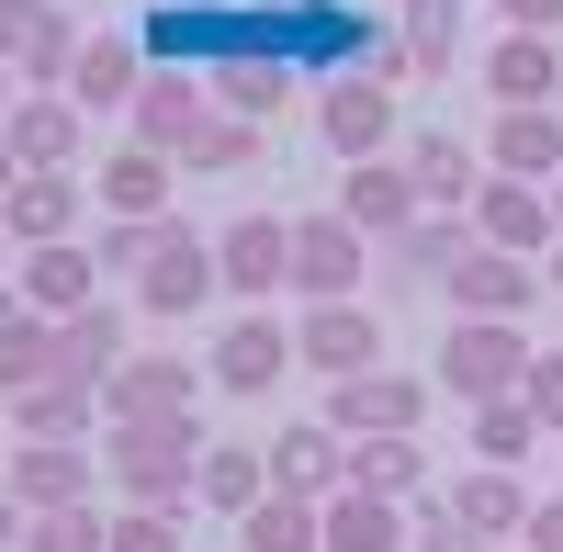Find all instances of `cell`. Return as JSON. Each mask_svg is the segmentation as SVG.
<instances>
[{
	"instance_id": "obj_31",
	"label": "cell",
	"mask_w": 563,
	"mask_h": 552,
	"mask_svg": "<svg viewBox=\"0 0 563 552\" xmlns=\"http://www.w3.org/2000/svg\"><path fill=\"white\" fill-rule=\"evenodd\" d=\"M350 485L384 496V508H417L429 496V451L417 440H350Z\"/></svg>"
},
{
	"instance_id": "obj_40",
	"label": "cell",
	"mask_w": 563,
	"mask_h": 552,
	"mask_svg": "<svg viewBox=\"0 0 563 552\" xmlns=\"http://www.w3.org/2000/svg\"><path fill=\"white\" fill-rule=\"evenodd\" d=\"M102 552H180V508H124L102 530Z\"/></svg>"
},
{
	"instance_id": "obj_8",
	"label": "cell",
	"mask_w": 563,
	"mask_h": 552,
	"mask_svg": "<svg viewBox=\"0 0 563 552\" xmlns=\"http://www.w3.org/2000/svg\"><path fill=\"white\" fill-rule=\"evenodd\" d=\"M316 135H327L350 169H361V158H395V79H361V68H350V79H327Z\"/></svg>"
},
{
	"instance_id": "obj_21",
	"label": "cell",
	"mask_w": 563,
	"mask_h": 552,
	"mask_svg": "<svg viewBox=\"0 0 563 552\" xmlns=\"http://www.w3.org/2000/svg\"><path fill=\"white\" fill-rule=\"evenodd\" d=\"M90 192H102V214H113V225H169V192H180V158H158V147H113V158H102V180H90Z\"/></svg>"
},
{
	"instance_id": "obj_12",
	"label": "cell",
	"mask_w": 563,
	"mask_h": 552,
	"mask_svg": "<svg viewBox=\"0 0 563 552\" xmlns=\"http://www.w3.org/2000/svg\"><path fill=\"white\" fill-rule=\"evenodd\" d=\"M68 57H79V23L57 12V0H0V68H12V79L57 90Z\"/></svg>"
},
{
	"instance_id": "obj_13",
	"label": "cell",
	"mask_w": 563,
	"mask_h": 552,
	"mask_svg": "<svg viewBox=\"0 0 563 552\" xmlns=\"http://www.w3.org/2000/svg\"><path fill=\"white\" fill-rule=\"evenodd\" d=\"M451 316H496V328H519L530 294H541V260H507V249H462L451 260Z\"/></svg>"
},
{
	"instance_id": "obj_19",
	"label": "cell",
	"mask_w": 563,
	"mask_h": 552,
	"mask_svg": "<svg viewBox=\"0 0 563 552\" xmlns=\"http://www.w3.org/2000/svg\"><path fill=\"white\" fill-rule=\"evenodd\" d=\"M124 361H135V316H124V305H79V316H57V373H68V384L102 395Z\"/></svg>"
},
{
	"instance_id": "obj_41",
	"label": "cell",
	"mask_w": 563,
	"mask_h": 552,
	"mask_svg": "<svg viewBox=\"0 0 563 552\" xmlns=\"http://www.w3.org/2000/svg\"><path fill=\"white\" fill-rule=\"evenodd\" d=\"M519 406L563 440V350H530V373H519Z\"/></svg>"
},
{
	"instance_id": "obj_17",
	"label": "cell",
	"mask_w": 563,
	"mask_h": 552,
	"mask_svg": "<svg viewBox=\"0 0 563 552\" xmlns=\"http://www.w3.org/2000/svg\"><path fill=\"white\" fill-rule=\"evenodd\" d=\"M327 214H339V225H361V238L384 249V238H406V225L429 214V203H417V180H406V158H361V169L339 180V203H327Z\"/></svg>"
},
{
	"instance_id": "obj_43",
	"label": "cell",
	"mask_w": 563,
	"mask_h": 552,
	"mask_svg": "<svg viewBox=\"0 0 563 552\" xmlns=\"http://www.w3.org/2000/svg\"><path fill=\"white\" fill-rule=\"evenodd\" d=\"M496 12L519 23V34H563V0H496Z\"/></svg>"
},
{
	"instance_id": "obj_2",
	"label": "cell",
	"mask_w": 563,
	"mask_h": 552,
	"mask_svg": "<svg viewBox=\"0 0 563 552\" xmlns=\"http://www.w3.org/2000/svg\"><path fill=\"white\" fill-rule=\"evenodd\" d=\"M519 373H530V339H519V328H496V316H451V339H440V395L496 406V395H519Z\"/></svg>"
},
{
	"instance_id": "obj_29",
	"label": "cell",
	"mask_w": 563,
	"mask_h": 552,
	"mask_svg": "<svg viewBox=\"0 0 563 552\" xmlns=\"http://www.w3.org/2000/svg\"><path fill=\"white\" fill-rule=\"evenodd\" d=\"M192 496H203V508H225V519H249L260 496H271V463H260L249 440H203V463H192Z\"/></svg>"
},
{
	"instance_id": "obj_35",
	"label": "cell",
	"mask_w": 563,
	"mask_h": 552,
	"mask_svg": "<svg viewBox=\"0 0 563 552\" xmlns=\"http://www.w3.org/2000/svg\"><path fill=\"white\" fill-rule=\"evenodd\" d=\"M57 373V316H34V305H0V395H23Z\"/></svg>"
},
{
	"instance_id": "obj_7",
	"label": "cell",
	"mask_w": 563,
	"mask_h": 552,
	"mask_svg": "<svg viewBox=\"0 0 563 552\" xmlns=\"http://www.w3.org/2000/svg\"><path fill=\"white\" fill-rule=\"evenodd\" d=\"M417 418H429V384H406V373L327 384V429H339V440H417Z\"/></svg>"
},
{
	"instance_id": "obj_46",
	"label": "cell",
	"mask_w": 563,
	"mask_h": 552,
	"mask_svg": "<svg viewBox=\"0 0 563 552\" xmlns=\"http://www.w3.org/2000/svg\"><path fill=\"white\" fill-rule=\"evenodd\" d=\"M12 180H23V169H12V147H0V203H12Z\"/></svg>"
},
{
	"instance_id": "obj_11",
	"label": "cell",
	"mask_w": 563,
	"mask_h": 552,
	"mask_svg": "<svg viewBox=\"0 0 563 552\" xmlns=\"http://www.w3.org/2000/svg\"><path fill=\"white\" fill-rule=\"evenodd\" d=\"M0 496H12L23 519H45V508H90V440H23L12 463H0Z\"/></svg>"
},
{
	"instance_id": "obj_28",
	"label": "cell",
	"mask_w": 563,
	"mask_h": 552,
	"mask_svg": "<svg viewBox=\"0 0 563 552\" xmlns=\"http://www.w3.org/2000/svg\"><path fill=\"white\" fill-rule=\"evenodd\" d=\"M440 508L474 530V541H519V530H530V496H519V474H507V463H474V474L440 496Z\"/></svg>"
},
{
	"instance_id": "obj_9",
	"label": "cell",
	"mask_w": 563,
	"mask_h": 552,
	"mask_svg": "<svg viewBox=\"0 0 563 552\" xmlns=\"http://www.w3.org/2000/svg\"><path fill=\"white\" fill-rule=\"evenodd\" d=\"M214 113V90H203V68H158L147 57V79H135V102H124V147H158V158H180V135H192Z\"/></svg>"
},
{
	"instance_id": "obj_26",
	"label": "cell",
	"mask_w": 563,
	"mask_h": 552,
	"mask_svg": "<svg viewBox=\"0 0 563 552\" xmlns=\"http://www.w3.org/2000/svg\"><path fill=\"white\" fill-rule=\"evenodd\" d=\"M462 249H474V225H462V214H417L406 238H384V283H395V294H429V283H451Z\"/></svg>"
},
{
	"instance_id": "obj_50",
	"label": "cell",
	"mask_w": 563,
	"mask_h": 552,
	"mask_svg": "<svg viewBox=\"0 0 563 552\" xmlns=\"http://www.w3.org/2000/svg\"><path fill=\"white\" fill-rule=\"evenodd\" d=\"M0 305H12V283H0Z\"/></svg>"
},
{
	"instance_id": "obj_49",
	"label": "cell",
	"mask_w": 563,
	"mask_h": 552,
	"mask_svg": "<svg viewBox=\"0 0 563 552\" xmlns=\"http://www.w3.org/2000/svg\"><path fill=\"white\" fill-rule=\"evenodd\" d=\"M192 12H225V0H192Z\"/></svg>"
},
{
	"instance_id": "obj_18",
	"label": "cell",
	"mask_w": 563,
	"mask_h": 552,
	"mask_svg": "<svg viewBox=\"0 0 563 552\" xmlns=\"http://www.w3.org/2000/svg\"><path fill=\"white\" fill-rule=\"evenodd\" d=\"M135 79H147V45H135V34H79V57H68L57 90L79 102V124H90V113H124Z\"/></svg>"
},
{
	"instance_id": "obj_14",
	"label": "cell",
	"mask_w": 563,
	"mask_h": 552,
	"mask_svg": "<svg viewBox=\"0 0 563 552\" xmlns=\"http://www.w3.org/2000/svg\"><path fill=\"white\" fill-rule=\"evenodd\" d=\"M361 225H339V214H294V294L305 305H350L361 294Z\"/></svg>"
},
{
	"instance_id": "obj_42",
	"label": "cell",
	"mask_w": 563,
	"mask_h": 552,
	"mask_svg": "<svg viewBox=\"0 0 563 552\" xmlns=\"http://www.w3.org/2000/svg\"><path fill=\"white\" fill-rule=\"evenodd\" d=\"M530 552H563V496H530V530H519Z\"/></svg>"
},
{
	"instance_id": "obj_25",
	"label": "cell",
	"mask_w": 563,
	"mask_h": 552,
	"mask_svg": "<svg viewBox=\"0 0 563 552\" xmlns=\"http://www.w3.org/2000/svg\"><path fill=\"white\" fill-rule=\"evenodd\" d=\"M406 541H417V519L384 508V496H361V485H339L316 508V552H406Z\"/></svg>"
},
{
	"instance_id": "obj_16",
	"label": "cell",
	"mask_w": 563,
	"mask_h": 552,
	"mask_svg": "<svg viewBox=\"0 0 563 552\" xmlns=\"http://www.w3.org/2000/svg\"><path fill=\"white\" fill-rule=\"evenodd\" d=\"M79 102L68 90H23L12 113H0V147H12V169H79Z\"/></svg>"
},
{
	"instance_id": "obj_37",
	"label": "cell",
	"mask_w": 563,
	"mask_h": 552,
	"mask_svg": "<svg viewBox=\"0 0 563 552\" xmlns=\"http://www.w3.org/2000/svg\"><path fill=\"white\" fill-rule=\"evenodd\" d=\"M260 158V124L249 113H203L192 135H180V169H249Z\"/></svg>"
},
{
	"instance_id": "obj_45",
	"label": "cell",
	"mask_w": 563,
	"mask_h": 552,
	"mask_svg": "<svg viewBox=\"0 0 563 552\" xmlns=\"http://www.w3.org/2000/svg\"><path fill=\"white\" fill-rule=\"evenodd\" d=\"M541 203H552V238H563V169H552V180H541Z\"/></svg>"
},
{
	"instance_id": "obj_15",
	"label": "cell",
	"mask_w": 563,
	"mask_h": 552,
	"mask_svg": "<svg viewBox=\"0 0 563 552\" xmlns=\"http://www.w3.org/2000/svg\"><path fill=\"white\" fill-rule=\"evenodd\" d=\"M260 463H271V485H282V496H305V508H327V496L350 485V440L327 429V418H294V429H282V440L260 451Z\"/></svg>"
},
{
	"instance_id": "obj_22",
	"label": "cell",
	"mask_w": 563,
	"mask_h": 552,
	"mask_svg": "<svg viewBox=\"0 0 563 552\" xmlns=\"http://www.w3.org/2000/svg\"><path fill=\"white\" fill-rule=\"evenodd\" d=\"M485 158H496V180H552L563 169V113L552 102H496Z\"/></svg>"
},
{
	"instance_id": "obj_36",
	"label": "cell",
	"mask_w": 563,
	"mask_h": 552,
	"mask_svg": "<svg viewBox=\"0 0 563 552\" xmlns=\"http://www.w3.org/2000/svg\"><path fill=\"white\" fill-rule=\"evenodd\" d=\"M238 552H316V508H305V496H260V508L238 519Z\"/></svg>"
},
{
	"instance_id": "obj_20",
	"label": "cell",
	"mask_w": 563,
	"mask_h": 552,
	"mask_svg": "<svg viewBox=\"0 0 563 552\" xmlns=\"http://www.w3.org/2000/svg\"><path fill=\"white\" fill-rule=\"evenodd\" d=\"M474 249H507V260H541V249H552L541 180H496V169H485V192H474Z\"/></svg>"
},
{
	"instance_id": "obj_32",
	"label": "cell",
	"mask_w": 563,
	"mask_h": 552,
	"mask_svg": "<svg viewBox=\"0 0 563 552\" xmlns=\"http://www.w3.org/2000/svg\"><path fill=\"white\" fill-rule=\"evenodd\" d=\"M485 90H496V102H552V90H563V45L552 34H507L485 57Z\"/></svg>"
},
{
	"instance_id": "obj_51",
	"label": "cell",
	"mask_w": 563,
	"mask_h": 552,
	"mask_svg": "<svg viewBox=\"0 0 563 552\" xmlns=\"http://www.w3.org/2000/svg\"><path fill=\"white\" fill-rule=\"evenodd\" d=\"M552 45H563V34H552Z\"/></svg>"
},
{
	"instance_id": "obj_33",
	"label": "cell",
	"mask_w": 563,
	"mask_h": 552,
	"mask_svg": "<svg viewBox=\"0 0 563 552\" xmlns=\"http://www.w3.org/2000/svg\"><path fill=\"white\" fill-rule=\"evenodd\" d=\"M462 12L474 0H406V79H451V57H462Z\"/></svg>"
},
{
	"instance_id": "obj_1",
	"label": "cell",
	"mask_w": 563,
	"mask_h": 552,
	"mask_svg": "<svg viewBox=\"0 0 563 552\" xmlns=\"http://www.w3.org/2000/svg\"><path fill=\"white\" fill-rule=\"evenodd\" d=\"M102 463L124 508H192V463H203V418H158V429H102Z\"/></svg>"
},
{
	"instance_id": "obj_5",
	"label": "cell",
	"mask_w": 563,
	"mask_h": 552,
	"mask_svg": "<svg viewBox=\"0 0 563 552\" xmlns=\"http://www.w3.org/2000/svg\"><path fill=\"white\" fill-rule=\"evenodd\" d=\"M294 361L327 384H350V373H384V305H305V328H294Z\"/></svg>"
},
{
	"instance_id": "obj_44",
	"label": "cell",
	"mask_w": 563,
	"mask_h": 552,
	"mask_svg": "<svg viewBox=\"0 0 563 552\" xmlns=\"http://www.w3.org/2000/svg\"><path fill=\"white\" fill-rule=\"evenodd\" d=\"M23 530H34V519L12 508V496H0V552H23Z\"/></svg>"
},
{
	"instance_id": "obj_24",
	"label": "cell",
	"mask_w": 563,
	"mask_h": 552,
	"mask_svg": "<svg viewBox=\"0 0 563 552\" xmlns=\"http://www.w3.org/2000/svg\"><path fill=\"white\" fill-rule=\"evenodd\" d=\"M79 192H90L79 169H23L12 203H0V225H12L23 249H57V238H79Z\"/></svg>"
},
{
	"instance_id": "obj_47",
	"label": "cell",
	"mask_w": 563,
	"mask_h": 552,
	"mask_svg": "<svg viewBox=\"0 0 563 552\" xmlns=\"http://www.w3.org/2000/svg\"><path fill=\"white\" fill-rule=\"evenodd\" d=\"M552 294H563V238H552Z\"/></svg>"
},
{
	"instance_id": "obj_39",
	"label": "cell",
	"mask_w": 563,
	"mask_h": 552,
	"mask_svg": "<svg viewBox=\"0 0 563 552\" xmlns=\"http://www.w3.org/2000/svg\"><path fill=\"white\" fill-rule=\"evenodd\" d=\"M102 530H113L102 508H45V519L23 530V552H102Z\"/></svg>"
},
{
	"instance_id": "obj_30",
	"label": "cell",
	"mask_w": 563,
	"mask_h": 552,
	"mask_svg": "<svg viewBox=\"0 0 563 552\" xmlns=\"http://www.w3.org/2000/svg\"><path fill=\"white\" fill-rule=\"evenodd\" d=\"M90 418H102V395L68 384V373H45V384L12 395V429H23V440H90Z\"/></svg>"
},
{
	"instance_id": "obj_3",
	"label": "cell",
	"mask_w": 563,
	"mask_h": 552,
	"mask_svg": "<svg viewBox=\"0 0 563 552\" xmlns=\"http://www.w3.org/2000/svg\"><path fill=\"white\" fill-rule=\"evenodd\" d=\"M203 249H214V294L238 305H271V283H294V214H238Z\"/></svg>"
},
{
	"instance_id": "obj_23",
	"label": "cell",
	"mask_w": 563,
	"mask_h": 552,
	"mask_svg": "<svg viewBox=\"0 0 563 552\" xmlns=\"http://www.w3.org/2000/svg\"><path fill=\"white\" fill-rule=\"evenodd\" d=\"M406 180H417V203H429V214H474V192H485V158L462 147L451 124H429V135H406Z\"/></svg>"
},
{
	"instance_id": "obj_6",
	"label": "cell",
	"mask_w": 563,
	"mask_h": 552,
	"mask_svg": "<svg viewBox=\"0 0 563 552\" xmlns=\"http://www.w3.org/2000/svg\"><path fill=\"white\" fill-rule=\"evenodd\" d=\"M214 305V249L192 238V225H158L147 271H135V316H158V328H180V316Z\"/></svg>"
},
{
	"instance_id": "obj_48",
	"label": "cell",
	"mask_w": 563,
	"mask_h": 552,
	"mask_svg": "<svg viewBox=\"0 0 563 552\" xmlns=\"http://www.w3.org/2000/svg\"><path fill=\"white\" fill-rule=\"evenodd\" d=\"M0 113H12V68H0Z\"/></svg>"
},
{
	"instance_id": "obj_38",
	"label": "cell",
	"mask_w": 563,
	"mask_h": 552,
	"mask_svg": "<svg viewBox=\"0 0 563 552\" xmlns=\"http://www.w3.org/2000/svg\"><path fill=\"white\" fill-rule=\"evenodd\" d=\"M541 440V418L519 395H496V406H474V463H519V451Z\"/></svg>"
},
{
	"instance_id": "obj_10",
	"label": "cell",
	"mask_w": 563,
	"mask_h": 552,
	"mask_svg": "<svg viewBox=\"0 0 563 552\" xmlns=\"http://www.w3.org/2000/svg\"><path fill=\"white\" fill-rule=\"evenodd\" d=\"M192 395H203V373H180L169 350H135L124 373L102 384V429H158V418H192Z\"/></svg>"
},
{
	"instance_id": "obj_34",
	"label": "cell",
	"mask_w": 563,
	"mask_h": 552,
	"mask_svg": "<svg viewBox=\"0 0 563 552\" xmlns=\"http://www.w3.org/2000/svg\"><path fill=\"white\" fill-rule=\"evenodd\" d=\"M294 79L305 68H282V57H225V68H203V90H214V113H271V102H294Z\"/></svg>"
},
{
	"instance_id": "obj_27",
	"label": "cell",
	"mask_w": 563,
	"mask_h": 552,
	"mask_svg": "<svg viewBox=\"0 0 563 552\" xmlns=\"http://www.w3.org/2000/svg\"><path fill=\"white\" fill-rule=\"evenodd\" d=\"M90 283H102V260H90L79 238H57V249H23V294H12V305H34V316H79V305H102Z\"/></svg>"
},
{
	"instance_id": "obj_4",
	"label": "cell",
	"mask_w": 563,
	"mask_h": 552,
	"mask_svg": "<svg viewBox=\"0 0 563 552\" xmlns=\"http://www.w3.org/2000/svg\"><path fill=\"white\" fill-rule=\"evenodd\" d=\"M282 373H294V328L271 305H238L214 328V350H203V384H225V395H271Z\"/></svg>"
}]
</instances>
